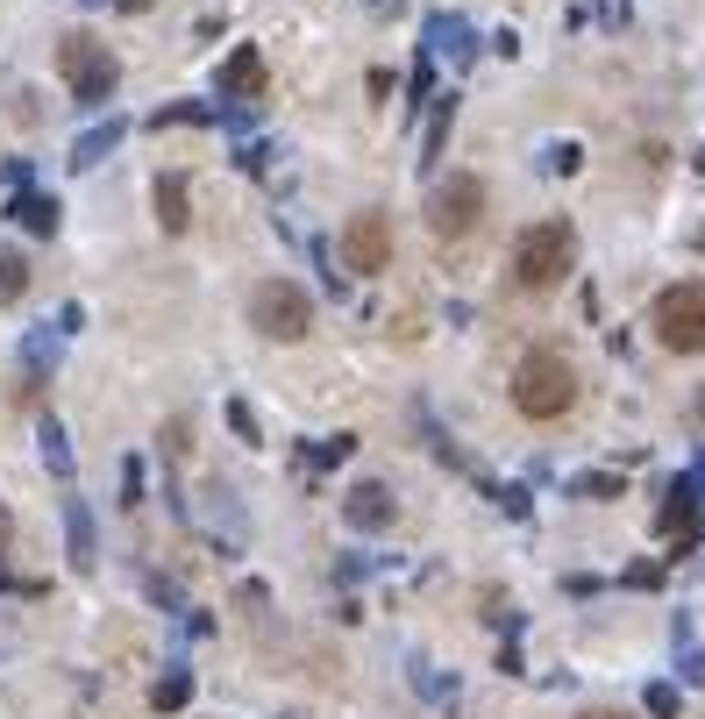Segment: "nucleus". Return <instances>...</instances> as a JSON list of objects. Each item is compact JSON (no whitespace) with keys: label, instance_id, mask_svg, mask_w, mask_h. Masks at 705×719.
I'll use <instances>...</instances> for the list:
<instances>
[{"label":"nucleus","instance_id":"f257e3e1","mask_svg":"<svg viewBox=\"0 0 705 719\" xmlns=\"http://www.w3.org/2000/svg\"><path fill=\"white\" fill-rule=\"evenodd\" d=\"M514 407L528 421H563L577 407V364L563 350H528L514 364Z\"/></svg>","mask_w":705,"mask_h":719},{"label":"nucleus","instance_id":"f03ea898","mask_svg":"<svg viewBox=\"0 0 705 719\" xmlns=\"http://www.w3.org/2000/svg\"><path fill=\"white\" fill-rule=\"evenodd\" d=\"M570 264H577V235H570V221H535V229H520V243H514V286L549 292V286H563Z\"/></svg>","mask_w":705,"mask_h":719},{"label":"nucleus","instance_id":"7ed1b4c3","mask_svg":"<svg viewBox=\"0 0 705 719\" xmlns=\"http://www.w3.org/2000/svg\"><path fill=\"white\" fill-rule=\"evenodd\" d=\"M250 328H264L272 342H299L313 328V299L293 278H257L250 286Z\"/></svg>","mask_w":705,"mask_h":719},{"label":"nucleus","instance_id":"20e7f679","mask_svg":"<svg viewBox=\"0 0 705 719\" xmlns=\"http://www.w3.org/2000/svg\"><path fill=\"white\" fill-rule=\"evenodd\" d=\"M57 71H65V86L79 93V108H100V100L114 93V79H122V65L108 57V43H93V36H65L57 43Z\"/></svg>","mask_w":705,"mask_h":719},{"label":"nucleus","instance_id":"39448f33","mask_svg":"<svg viewBox=\"0 0 705 719\" xmlns=\"http://www.w3.org/2000/svg\"><path fill=\"white\" fill-rule=\"evenodd\" d=\"M656 335H663V350H678V356L705 350V286L698 278H684V286H670L656 299Z\"/></svg>","mask_w":705,"mask_h":719},{"label":"nucleus","instance_id":"423d86ee","mask_svg":"<svg viewBox=\"0 0 705 719\" xmlns=\"http://www.w3.org/2000/svg\"><path fill=\"white\" fill-rule=\"evenodd\" d=\"M428 221H434V235H471L477 221H485V186H477L471 172H456V178H442L434 186V200H428Z\"/></svg>","mask_w":705,"mask_h":719},{"label":"nucleus","instance_id":"0eeeda50","mask_svg":"<svg viewBox=\"0 0 705 719\" xmlns=\"http://www.w3.org/2000/svg\"><path fill=\"white\" fill-rule=\"evenodd\" d=\"M342 264H350V272H385V264H393V221L385 214H356L350 221V235H342Z\"/></svg>","mask_w":705,"mask_h":719},{"label":"nucleus","instance_id":"6e6552de","mask_svg":"<svg viewBox=\"0 0 705 719\" xmlns=\"http://www.w3.org/2000/svg\"><path fill=\"white\" fill-rule=\"evenodd\" d=\"M698 477H678V485H670V499H663V534L678 549H692L698 542V513H705V499H698Z\"/></svg>","mask_w":705,"mask_h":719},{"label":"nucleus","instance_id":"1a4fd4ad","mask_svg":"<svg viewBox=\"0 0 705 719\" xmlns=\"http://www.w3.org/2000/svg\"><path fill=\"white\" fill-rule=\"evenodd\" d=\"M221 93H229V100H250V93H264V57L250 51V43H243V51L229 57V65H221Z\"/></svg>","mask_w":705,"mask_h":719},{"label":"nucleus","instance_id":"9d476101","mask_svg":"<svg viewBox=\"0 0 705 719\" xmlns=\"http://www.w3.org/2000/svg\"><path fill=\"white\" fill-rule=\"evenodd\" d=\"M393 513H399V506H393V491H385V485H356L350 491V520H356V528H393Z\"/></svg>","mask_w":705,"mask_h":719},{"label":"nucleus","instance_id":"9b49d317","mask_svg":"<svg viewBox=\"0 0 705 719\" xmlns=\"http://www.w3.org/2000/svg\"><path fill=\"white\" fill-rule=\"evenodd\" d=\"M65 542H71V563L93 571V513H86V499H65Z\"/></svg>","mask_w":705,"mask_h":719},{"label":"nucleus","instance_id":"f8f14e48","mask_svg":"<svg viewBox=\"0 0 705 719\" xmlns=\"http://www.w3.org/2000/svg\"><path fill=\"white\" fill-rule=\"evenodd\" d=\"M157 221H164V235H186V221H192L186 178H157Z\"/></svg>","mask_w":705,"mask_h":719},{"label":"nucleus","instance_id":"ddd939ff","mask_svg":"<svg viewBox=\"0 0 705 719\" xmlns=\"http://www.w3.org/2000/svg\"><path fill=\"white\" fill-rule=\"evenodd\" d=\"M114 143H122V122H100V129H86V136L71 143V172H93V164L108 157Z\"/></svg>","mask_w":705,"mask_h":719},{"label":"nucleus","instance_id":"4468645a","mask_svg":"<svg viewBox=\"0 0 705 719\" xmlns=\"http://www.w3.org/2000/svg\"><path fill=\"white\" fill-rule=\"evenodd\" d=\"M8 214L22 221L29 235H51V229H57V200H43V192H22V200H14Z\"/></svg>","mask_w":705,"mask_h":719},{"label":"nucleus","instance_id":"2eb2a0df","mask_svg":"<svg viewBox=\"0 0 705 719\" xmlns=\"http://www.w3.org/2000/svg\"><path fill=\"white\" fill-rule=\"evenodd\" d=\"M22 364H29V385H36V378H43V370H51V364H57V335H51V328H36V335H29V342H22Z\"/></svg>","mask_w":705,"mask_h":719},{"label":"nucleus","instance_id":"dca6fc26","mask_svg":"<svg viewBox=\"0 0 705 719\" xmlns=\"http://www.w3.org/2000/svg\"><path fill=\"white\" fill-rule=\"evenodd\" d=\"M186 698H192V677H186V670H172V677H157V692H150V706H157V712H178Z\"/></svg>","mask_w":705,"mask_h":719},{"label":"nucleus","instance_id":"f3484780","mask_svg":"<svg viewBox=\"0 0 705 719\" xmlns=\"http://www.w3.org/2000/svg\"><path fill=\"white\" fill-rule=\"evenodd\" d=\"M36 442H43V463H51L57 477H71V449H65V428H57V421H43V428H36Z\"/></svg>","mask_w":705,"mask_h":719},{"label":"nucleus","instance_id":"a211bd4d","mask_svg":"<svg viewBox=\"0 0 705 719\" xmlns=\"http://www.w3.org/2000/svg\"><path fill=\"white\" fill-rule=\"evenodd\" d=\"M678 670L692 684H705V655H698V641H692V620H678Z\"/></svg>","mask_w":705,"mask_h":719},{"label":"nucleus","instance_id":"6ab92c4d","mask_svg":"<svg viewBox=\"0 0 705 719\" xmlns=\"http://www.w3.org/2000/svg\"><path fill=\"white\" fill-rule=\"evenodd\" d=\"M350 456V434H335V442H321V449H299V471H328V463H342Z\"/></svg>","mask_w":705,"mask_h":719},{"label":"nucleus","instance_id":"aec40b11","mask_svg":"<svg viewBox=\"0 0 705 719\" xmlns=\"http://www.w3.org/2000/svg\"><path fill=\"white\" fill-rule=\"evenodd\" d=\"M22 286H29V264L14 257V250H0V299H14Z\"/></svg>","mask_w":705,"mask_h":719},{"label":"nucleus","instance_id":"412c9836","mask_svg":"<svg viewBox=\"0 0 705 719\" xmlns=\"http://www.w3.org/2000/svg\"><path fill=\"white\" fill-rule=\"evenodd\" d=\"M649 712L656 719H678V684H649Z\"/></svg>","mask_w":705,"mask_h":719},{"label":"nucleus","instance_id":"4be33fe9","mask_svg":"<svg viewBox=\"0 0 705 719\" xmlns=\"http://www.w3.org/2000/svg\"><path fill=\"white\" fill-rule=\"evenodd\" d=\"M613 491H620V477H606V471H598V477H577V499H613Z\"/></svg>","mask_w":705,"mask_h":719},{"label":"nucleus","instance_id":"5701e85b","mask_svg":"<svg viewBox=\"0 0 705 719\" xmlns=\"http://www.w3.org/2000/svg\"><path fill=\"white\" fill-rule=\"evenodd\" d=\"M229 428L243 434V442H257V421H250V407H243V399H235V407H229Z\"/></svg>","mask_w":705,"mask_h":719},{"label":"nucleus","instance_id":"b1692460","mask_svg":"<svg viewBox=\"0 0 705 719\" xmlns=\"http://www.w3.org/2000/svg\"><path fill=\"white\" fill-rule=\"evenodd\" d=\"M8 542H14V513L0 506V556H8Z\"/></svg>","mask_w":705,"mask_h":719},{"label":"nucleus","instance_id":"393cba45","mask_svg":"<svg viewBox=\"0 0 705 719\" xmlns=\"http://www.w3.org/2000/svg\"><path fill=\"white\" fill-rule=\"evenodd\" d=\"M584 719H620V712H584Z\"/></svg>","mask_w":705,"mask_h":719},{"label":"nucleus","instance_id":"a878e982","mask_svg":"<svg viewBox=\"0 0 705 719\" xmlns=\"http://www.w3.org/2000/svg\"><path fill=\"white\" fill-rule=\"evenodd\" d=\"M692 413H698V421H705V392H698V407H692Z\"/></svg>","mask_w":705,"mask_h":719},{"label":"nucleus","instance_id":"bb28decb","mask_svg":"<svg viewBox=\"0 0 705 719\" xmlns=\"http://www.w3.org/2000/svg\"><path fill=\"white\" fill-rule=\"evenodd\" d=\"M122 8H143V0H122Z\"/></svg>","mask_w":705,"mask_h":719}]
</instances>
